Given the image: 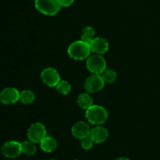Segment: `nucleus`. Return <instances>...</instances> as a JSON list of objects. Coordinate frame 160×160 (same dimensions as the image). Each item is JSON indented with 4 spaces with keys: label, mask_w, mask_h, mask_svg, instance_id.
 I'll return each instance as SVG.
<instances>
[{
    "label": "nucleus",
    "mask_w": 160,
    "mask_h": 160,
    "mask_svg": "<svg viewBox=\"0 0 160 160\" xmlns=\"http://www.w3.org/2000/svg\"><path fill=\"white\" fill-rule=\"evenodd\" d=\"M105 81L100 74H93L88 78L84 83V88L88 92L95 93L103 88Z\"/></svg>",
    "instance_id": "nucleus-7"
},
{
    "label": "nucleus",
    "mask_w": 160,
    "mask_h": 160,
    "mask_svg": "<svg viewBox=\"0 0 160 160\" xmlns=\"http://www.w3.org/2000/svg\"><path fill=\"white\" fill-rule=\"evenodd\" d=\"M74 160H78V159H74Z\"/></svg>",
    "instance_id": "nucleus-24"
},
{
    "label": "nucleus",
    "mask_w": 160,
    "mask_h": 160,
    "mask_svg": "<svg viewBox=\"0 0 160 160\" xmlns=\"http://www.w3.org/2000/svg\"><path fill=\"white\" fill-rule=\"evenodd\" d=\"M91 52L90 44L82 40L77 41L70 44L68 48V54L76 60H82L89 56Z\"/></svg>",
    "instance_id": "nucleus-1"
},
{
    "label": "nucleus",
    "mask_w": 160,
    "mask_h": 160,
    "mask_svg": "<svg viewBox=\"0 0 160 160\" xmlns=\"http://www.w3.org/2000/svg\"><path fill=\"white\" fill-rule=\"evenodd\" d=\"M35 98L34 92L30 90L23 91L21 93H20V100L23 104H31L34 102Z\"/></svg>",
    "instance_id": "nucleus-16"
},
{
    "label": "nucleus",
    "mask_w": 160,
    "mask_h": 160,
    "mask_svg": "<svg viewBox=\"0 0 160 160\" xmlns=\"http://www.w3.org/2000/svg\"><path fill=\"white\" fill-rule=\"evenodd\" d=\"M20 100V92L13 88H6L0 93V101L5 105L14 104Z\"/></svg>",
    "instance_id": "nucleus-9"
},
{
    "label": "nucleus",
    "mask_w": 160,
    "mask_h": 160,
    "mask_svg": "<svg viewBox=\"0 0 160 160\" xmlns=\"http://www.w3.org/2000/svg\"><path fill=\"white\" fill-rule=\"evenodd\" d=\"M2 153L6 158L15 159L22 153L21 143L15 141L6 142L2 147Z\"/></svg>",
    "instance_id": "nucleus-6"
},
{
    "label": "nucleus",
    "mask_w": 160,
    "mask_h": 160,
    "mask_svg": "<svg viewBox=\"0 0 160 160\" xmlns=\"http://www.w3.org/2000/svg\"><path fill=\"white\" fill-rule=\"evenodd\" d=\"M21 148L22 152L24 153L27 156H33L34 154H35L36 151H37L35 143L30 140L22 142Z\"/></svg>",
    "instance_id": "nucleus-15"
},
{
    "label": "nucleus",
    "mask_w": 160,
    "mask_h": 160,
    "mask_svg": "<svg viewBox=\"0 0 160 160\" xmlns=\"http://www.w3.org/2000/svg\"><path fill=\"white\" fill-rule=\"evenodd\" d=\"M93 143L94 142L92 140V138L90 137H87L81 141V147L84 150H89L93 147Z\"/></svg>",
    "instance_id": "nucleus-20"
},
{
    "label": "nucleus",
    "mask_w": 160,
    "mask_h": 160,
    "mask_svg": "<svg viewBox=\"0 0 160 160\" xmlns=\"http://www.w3.org/2000/svg\"><path fill=\"white\" fill-rule=\"evenodd\" d=\"M87 68L94 74H102L106 70V62L100 55H93L88 59Z\"/></svg>",
    "instance_id": "nucleus-4"
},
{
    "label": "nucleus",
    "mask_w": 160,
    "mask_h": 160,
    "mask_svg": "<svg viewBox=\"0 0 160 160\" xmlns=\"http://www.w3.org/2000/svg\"><path fill=\"white\" fill-rule=\"evenodd\" d=\"M89 44L92 52L98 55L104 54L109 49V43L102 38H95Z\"/></svg>",
    "instance_id": "nucleus-11"
},
{
    "label": "nucleus",
    "mask_w": 160,
    "mask_h": 160,
    "mask_svg": "<svg viewBox=\"0 0 160 160\" xmlns=\"http://www.w3.org/2000/svg\"><path fill=\"white\" fill-rule=\"evenodd\" d=\"M86 118L92 124H102L108 118V112L104 107L92 105L86 109Z\"/></svg>",
    "instance_id": "nucleus-2"
},
{
    "label": "nucleus",
    "mask_w": 160,
    "mask_h": 160,
    "mask_svg": "<svg viewBox=\"0 0 160 160\" xmlns=\"http://www.w3.org/2000/svg\"><path fill=\"white\" fill-rule=\"evenodd\" d=\"M56 88L59 93L62 94V95H67L71 91V86L67 81H60L56 85Z\"/></svg>",
    "instance_id": "nucleus-19"
},
{
    "label": "nucleus",
    "mask_w": 160,
    "mask_h": 160,
    "mask_svg": "<svg viewBox=\"0 0 160 160\" xmlns=\"http://www.w3.org/2000/svg\"><path fill=\"white\" fill-rule=\"evenodd\" d=\"M102 74V77L105 82L112 83L115 81L116 78H117V73L113 70H111V69H106Z\"/></svg>",
    "instance_id": "nucleus-18"
},
{
    "label": "nucleus",
    "mask_w": 160,
    "mask_h": 160,
    "mask_svg": "<svg viewBox=\"0 0 160 160\" xmlns=\"http://www.w3.org/2000/svg\"><path fill=\"white\" fill-rule=\"evenodd\" d=\"M71 131L75 138L82 140L85 138L89 137L91 133V128L87 123L81 121L73 125Z\"/></svg>",
    "instance_id": "nucleus-10"
},
{
    "label": "nucleus",
    "mask_w": 160,
    "mask_h": 160,
    "mask_svg": "<svg viewBox=\"0 0 160 160\" xmlns=\"http://www.w3.org/2000/svg\"><path fill=\"white\" fill-rule=\"evenodd\" d=\"M95 30L91 27H86L82 30L81 32V40L84 42L90 43L95 38Z\"/></svg>",
    "instance_id": "nucleus-17"
},
{
    "label": "nucleus",
    "mask_w": 160,
    "mask_h": 160,
    "mask_svg": "<svg viewBox=\"0 0 160 160\" xmlns=\"http://www.w3.org/2000/svg\"><path fill=\"white\" fill-rule=\"evenodd\" d=\"M40 146L45 152H52L57 148V142L51 136H45L40 142Z\"/></svg>",
    "instance_id": "nucleus-13"
},
{
    "label": "nucleus",
    "mask_w": 160,
    "mask_h": 160,
    "mask_svg": "<svg viewBox=\"0 0 160 160\" xmlns=\"http://www.w3.org/2000/svg\"><path fill=\"white\" fill-rule=\"evenodd\" d=\"M50 160H56V159H50Z\"/></svg>",
    "instance_id": "nucleus-23"
},
{
    "label": "nucleus",
    "mask_w": 160,
    "mask_h": 160,
    "mask_svg": "<svg viewBox=\"0 0 160 160\" xmlns=\"http://www.w3.org/2000/svg\"><path fill=\"white\" fill-rule=\"evenodd\" d=\"M116 160H130V159L125 157H120V158H118V159H117Z\"/></svg>",
    "instance_id": "nucleus-22"
},
{
    "label": "nucleus",
    "mask_w": 160,
    "mask_h": 160,
    "mask_svg": "<svg viewBox=\"0 0 160 160\" xmlns=\"http://www.w3.org/2000/svg\"><path fill=\"white\" fill-rule=\"evenodd\" d=\"M108 136H109V133L106 128L102 127H96L91 130L89 137L92 138L94 143L99 144L104 142L107 139Z\"/></svg>",
    "instance_id": "nucleus-12"
},
{
    "label": "nucleus",
    "mask_w": 160,
    "mask_h": 160,
    "mask_svg": "<svg viewBox=\"0 0 160 160\" xmlns=\"http://www.w3.org/2000/svg\"><path fill=\"white\" fill-rule=\"evenodd\" d=\"M34 6L38 11L47 16L56 15L62 6L59 0H34Z\"/></svg>",
    "instance_id": "nucleus-3"
},
{
    "label": "nucleus",
    "mask_w": 160,
    "mask_h": 160,
    "mask_svg": "<svg viewBox=\"0 0 160 160\" xmlns=\"http://www.w3.org/2000/svg\"><path fill=\"white\" fill-rule=\"evenodd\" d=\"M41 77L43 82L49 87H56L58 83L61 81L59 73L56 69L52 67L45 69L42 71Z\"/></svg>",
    "instance_id": "nucleus-8"
},
{
    "label": "nucleus",
    "mask_w": 160,
    "mask_h": 160,
    "mask_svg": "<svg viewBox=\"0 0 160 160\" xmlns=\"http://www.w3.org/2000/svg\"><path fill=\"white\" fill-rule=\"evenodd\" d=\"M78 102L82 109H88L93 105V100L88 94L83 93L78 96Z\"/></svg>",
    "instance_id": "nucleus-14"
},
{
    "label": "nucleus",
    "mask_w": 160,
    "mask_h": 160,
    "mask_svg": "<svg viewBox=\"0 0 160 160\" xmlns=\"http://www.w3.org/2000/svg\"><path fill=\"white\" fill-rule=\"evenodd\" d=\"M46 136L45 126L41 123H33L28 131V137L30 141L34 143H40Z\"/></svg>",
    "instance_id": "nucleus-5"
},
{
    "label": "nucleus",
    "mask_w": 160,
    "mask_h": 160,
    "mask_svg": "<svg viewBox=\"0 0 160 160\" xmlns=\"http://www.w3.org/2000/svg\"><path fill=\"white\" fill-rule=\"evenodd\" d=\"M60 2L61 6H64V7H67V6H71L73 3L74 0H59Z\"/></svg>",
    "instance_id": "nucleus-21"
}]
</instances>
